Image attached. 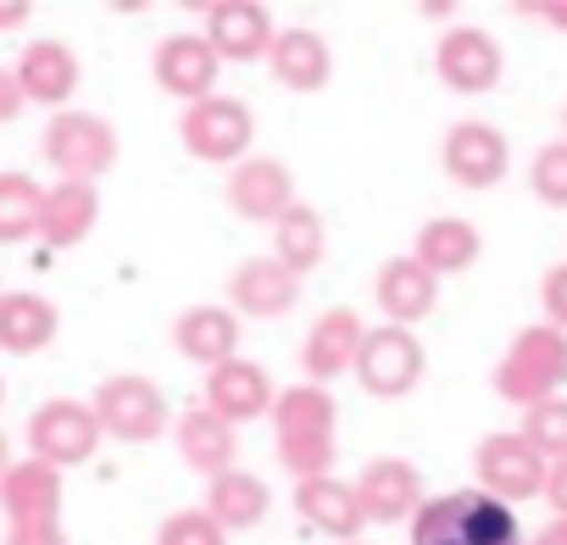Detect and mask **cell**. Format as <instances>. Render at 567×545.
Segmentation results:
<instances>
[{
  "mask_svg": "<svg viewBox=\"0 0 567 545\" xmlns=\"http://www.w3.org/2000/svg\"><path fill=\"white\" fill-rule=\"evenodd\" d=\"M272 440H278V462L290 467L296 484L329 479L334 462H340V401H334V390L307 384V379L278 390Z\"/></svg>",
  "mask_w": 567,
  "mask_h": 545,
  "instance_id": "cell-1",
  "label": "cell"
},
{
  "mask_svg": "<svg viewBox=\"0 0 567 545\" xmlns=\"http://www.w3.org/2000/svg\"><path fill=\"white\" fill-rule=\"evenodd\" d=\"M412 545H528L517 512L484 490H445L412 517Z\"/></svg>",
  "mask_w": 567,
  "mask_h": 545,
  "instance_id": "cell-2",
  "label": "cell"
},
{
  "mask_svg": "<svg viewBox=\"0 0 567 545\" xmlns=\"http://www.w3.org/2000/svg\"><path fill=\"white\" fill-rule=\"evenodd\" d=\"M495 395L512 407H539L567 395V335L550 323H528L512 335V346L495 362Z\"/></svg>",
  "mask_w": 567,
  "mask_h": 545,
  "instance_id": "cell-3",
  "label": "cell"
},
{
  "mask_svg": "<svg viewBox=\"0 0 567 545\" xmlns=\"http://www.w3.org/2000/svg\"><path fill=\"white\" fill-rule=\"evenodd\" d=\"M90 407L101 418V434H112L123 445H151V440H162L178 423L173 407H167V395H162V384L145 379V373H112V379H101L95 395H90Z\"/></svg>",
  "mask_w": 567,
  "mask_h": 545,
  "instance_id": "cell-4",
  "label": "cell"
},
{
  "mask_svg": "<svg viewBox=\"0 0 567 545\" xmlns=\"http://www.w3.org/2000/svg\"><path fill=\"white\" fill-rule=\"evenodd\" d=\"M40 151L45 162L56 167V178H79V184H95L117 167V128L101 117V112H56L40 134Z\"/></svg>",
  "mask_w": 567,
  "mask_h": 545,
  "instance_id": "cell-5",
  "label": "cell"
},
{
  "mask_svg": "<svg viewBox=\"0 0 567 545\" xmlns=\"http://www.w3.org/2000/svg\"><path fill=\"white\" fill-rule=\"evenodd\" d=\"M178 140L195 162H212V167H239L250 156V140H256V117L245 101L234 95H206L195 106H184L178 117Z\"/></svg>",
  "mask_w": 567,
  "mask_h": 545,
  "instance_id": "cell-6",
  "label": "cell"
},
{
  "mask_svg": "<svg viewBox=\"0 0 567 545\" xmlns=\"http://www.w3.org/2000/svg\"><path fill=\"white\" fill-rule=\"evenodd\" d=\"M473 473H478V490L517 506V501H545V479H550V462L517 434V429H495L473 445Z\"/></svg>",
  "mask_w": 567,
  "mask_h": 545,
  "instance_id": "cell-7",
  "label": "cell"
},
{
  "mask_svg": "<svg viewBox=\"0 0 567 545\" xmlns=\"http://www.w3.org/2000/svg\"><path fill=\"white\" fill-rule=\"evenodd\" d=\"M101 418L90 401H73V395H56L45 401L34 418H29V456L34 462H51L56 473L68 467H84L95 451H101Z\"/></svg>",
  "mask_w": 567,
  "mask_h": 545,
  "instance_id": "cell-8",
  "label": "cell"
},
{
  "mask_svg": "<svg viewBox=\"0 0 567 545\" xmlns=\"http://www.w3.org/2000/svg\"><path fill=\"white\" fill-rule=\"evenodd\" d=\"M440 167H445V178L462 184V189H495V184L512 173V145H506V134H501L495 123L462 117V123H451L445 140H440Z\"/></svg>",
  "mask_w": 567,
  "mask_h": 545,
  "instance_id": "cell-9",
  "label": "cell"
},
{
  "mask_svg": "<svg viewBox=\"0 0 567 545\" xmlns=\"http://www.w3.org/2000/svg\"><path fill=\"white\" fill-rule=\"evenodd\" d=\"M423 368H429L423 340H417L412 329L384 323V329H368V340H362V357H357V384H362L368 395L395 401V395H412V390L423 384Z\"/></svg>",
  "mask_w": 567,
  "mask_h": 545,
  "instance_id": "cell-10",
  "label": "cell"
},
{
  "mask_svg": "<svg viewBox=\"0 0 567 545\" xmlns=\"http://www.w3.org/2000/svg\"><path fill=\"white\" fill-rule=\"evenodd\" d=\"M434 73L445 90L456 95H489L506 73V56H501V40L489 29H473V23H456L440 34L434 45Z\"/></svg>",
  "mask_w": 567,
  "mask_h": 545,
  "instance_id": "cell-11",
  "label": "cell"
},
{
  "mask_svg": "<svg viewBox=\"0 0 567 545\" xmlns=\"http://www.w3.org/2000/svg\"><path fill=\"white\" fill-rule=\"evenodd\" d=\"M301 301V279L284 267L272 250L267 256H245L234 272H228V307L239 318H256V323H278L290 318Z\"/></svg>",
  "mask_w": 567,
  "mask_h": 545,
  "instance_id": "cell-12",
  "label": "cell"
},
{
  "mask_svg": "<svg viewBox=\"0 0 567 545\" xmlns=\"http://www.w3.org/2000/svg\"><path fill=\"white\" fill-rule=\"evenodd\" d=\"M217 73H223V56L212 51L206 34H167L151 56V79L162 95L195 106L206 95H217Z\"/></svg>",
  "mask_w": 567,
  "mask_h": 545,
  "instance_id": "cell-13",
  "label": "cell"
},
{
  "mask_svg": "<svg viewBox=\"0 0 567 545\" xmlns=\"http://www.w3.org/2000/svg\"><path fill=\"white\" fill-rule=\"evenodd\" d=\"M357 495H362L368 523H412V517L429 506L423 473H417V462H406V456H373V462L357 473Z\"/></svg>",
  "mask_w": 567,
  "mask_h": 545,
  "instance_id": "cell-14",
  "label": "cell"
},
{
  "mask_svg": "<svg viewBox=\"0 0 567 545\" xmlns=\"http://www.w3.org/2000/svg\"><path fill=\"white\" fill-rule=\"evenodd\" d=\"M301 195H296V173L290 162L278 156H245L239 167H228V206L245 217V223H278Z\"/></svg>",
  "mask_w": 567,
  "mask_h": 545,
  "instance_id": "cell-15",
  "label": "cell"
},
{
  "mask_svg": "<svg viewBox=\"0 0 567 545\" xmlns=\"http://www.w3.org/2000/svg\"><path fill=\"white\" fill-rule=\"evenodd\" d=\"M362 340H368V323L357 307H329L312 329H307V346H301V368H307V384H334L340 373H357V357H362Z\"/></svg>",
  "mask_w": 567,
  "mask_h": 545,
  "instance_id": "cell-16",
  "label": "cell"
},
{
  "mask_svg": "<svg viewBox=\"0 0 567 545\" xmlns=\"http://www.w3.org/2000/svg\"><path fill=\"white\" fill-rule=\"evenodd\" d=\"M200 407H212L223 423H250V418H272V407H278V390H272V379H267V368L261 362H245V357H234V362H223V368H212L206 373V390H200Z\"/></svg>",
  "mask_w": 567,
  "mask_h": 545,
  "instance_id": "cell-17",
  "label": "cell"
},
{
  "mask_svg": "<svg viewBox=\"0 0 567 545\" xmlns=\"http://www.w3.org/2000/svg\"><path fill=\"white\" fill-rule=\"evenodd\" d=\"M206 40L223 62H261L278 40L272 12L261 0H212L206 7Z\"/></svg>",
  "mask_w": 567,
  "mask_h": 545,
  "instance_id": "cell-18",
  "label": "cell"
},
{
  "mask_svg": "<svg viewBox=\"0 0 567 545\" xmlns=\"http://www.w3.org/2000/svg\"><path fill=\"white\" fill-rule=\"evenodd\" d=\"M0 517H7V528L62 523V473L51 462L18 456V467L0 479Z\"/></svg>",
  "mask_w": 567,
  "mask_h": 545,
  "instance_id": "cell-19",
  "label": "cell"
},
{
  "mask_svg": "<svg viewBox=\"0 0 567 545\" xmlns=\"http://www.w3.org/2000/svg\"><path fill=\"white\" fill-rule=\"evenodd\" d=\"M173 351L184 357V362H195V368H223V362H234L239 357V312L234 307H212V301H200V307H184L178 318H173Z\"/></svg>",
  "mask_w": 567,
  "mask_h": 545,
  "instance_id": "cell-20",
  "label": "cell"
},
{
  "mask_svg": "<svg viewBox=\"0 0 567 545\" xmlns=\"http://www.w3.org/2000/svg\"><path fill=\"white\" fill-rule=\"evenodd\" d=\"M373 301H379V312L395 329H417L434 312V301H440V279L417 256H390L379 267V279H373Z\"/></svg>",
  "mask_w": 567,
  "mask_h": 545,
  "instance_id": "cell-21",
  "label": "cell"
},
{
  "mask_svg": "<svg viewBox=\"0 0 567 545\" xmlns=\"http://www.w3.org/2000/svg\"><path fill=\"white\" fill-rule=\"evenodd\" d=\"M173 440H178V456L195 473H206V484L239 467V429L223 423L212 407H184L173 423Z\"/></svg>",
  "mask_w": 567,
  "mask_h": 545,
  "instance_id": "cell-22",
  "label": "cell"
},
{
  "mask_svg": "<svg viewBox=\"0 0 567 545\" xmlns=\"http://www.w3.org/2000/svg\"><path fill=\"white\" fill-rule=\"evenodd\" d=\"M296 512H301V523H312L318 534H329V539H340V545L362 539V528H368L357 479H334V473L296 484Z\"/></svg>",
  "mask_w": 567,
  "mask_h": 545,
  "instance_id": "cell-23",
  "label": "cell"
},
{
  "mask_svg": "<svg viewBox=\"0 0 567 545\" xmlns=\"http://www.w3.org/2000/svg\"><path fill=\"white\" fill-rule=\"evenodd\" d=\"M267 68L284 90H296V95H318L329 90L334 79V51L318 29H278L272 51H267Z\"/></svg>",
  "mask_w": 567,
  "mask_h": 545,
  "instance_id": "cell-24",
  "label": "cell"
},
{
  "mask_svg": "<svg viewBox=\"0 0 567 545\" xmlns=\"http://www.w3.org/2000/svg\"><path fill=\"white\" fill-rule=\"evenodd\" d=\"M79 56L62 45V40H34L23 45L18 56V84L34 106H51V112H68V101L79 95Z\"/></svg>",
  "mask_w": 567,
  "mask_h": 545,
  "instance_id": "cell-25",
  "label": "cell"
},
{
  "mask_svg": "<svg viewBox=\"0 0 567 545\" xmlns=\"http://www.w3.org/2000/svg\"><path fill=\"white\" fill-rule=\"evenodd\" d=\"M101 223V189L95 184H79V178H56L45 189V206H40V239L51 250H73L95 234Z\"/></svg>",
  "mask_w": 567,
  "mask_h": 545,
  "instance_id": "cell-26",
  "label": "cell"
},
{
  "mask_svg": "<svg viewBox=\"0 0 567 545\" xmlns=\"http://www.w3.org/2000/svg\"><path fill=\"white\" fill-rule=\"evenodd\" d=\"M62 312L40 290H7L0 296V351L7 357H34L56 340Z\"/></svg>",
  "mask_w": 567,
  "mask_h": 545,
  "instance_id": "cell-27",
  "label": "cell"
},
{
  "mask_svg": "<svg viewBox=\"0 0 567 545\" xmlns=\"http://www.w3.org/2000/svg\"><path fill=\"white\" fill-rule=\"evenodd\" d=\"M412 256L434 272V279H456V272H467V267L484 256V234H478L467 217H429V223L417 228Z\"/></svg>",
  "mask_w": 567,
  "mask_h": 545,
  "instance_id": "cell-28",
  "label": "cell"
},
{
  "mask_svg": "<svg viewBox=\"0 0 567 545\" xmlns=\"http://www.w3.org/2000/svg\"><path fill=\"white\" fill-rule=\"evenodd\" d=\"M272 256L296 272V279H307V272L329 256V228H323V212L318 206H307V200H296L290 212H284L278 223H272Z\"/></svg>",
  "mask_w": 567,
  "mask_h": 545,
  "instance_id": "cell-29",
  "label": "cell"
},
{
  "mask_svg": "<svg viewBox=\"0 0 567 545\" xmlns=\"http://www.w3.org/2000/svg\"><path fill=\"white\" fill-rule=\"evenodd\" d=\"M200 506L234 534V528H256V523L272 512V490H267L256 473L234 467V473H223V479L206 484V501H200Z\"/></svg>",
  "mask_w": 567,
  "mask_h": 545,
  "instance_id": "cell-30",
  "label": "cell"
},
{
  "mask_svg": "<svg viewBox=\"0 0 567 545\" xmlns=\"http://www.w3.org/2000/svg\"><path fill=\"white\" fill-rule=\"evenodd\" d=\"M40 206H45V189L29 178V173H0V245H23L40 234Z\"/></svg>",
  "mask_w": 567,
  "mask_h": 545,
  "instance_id": "cell-31",
  "label": "cell"
},
{
  "mask_svg": "<svg viewBox=\"0 0 567 545\" xmlns=\"http://www.w3.org/2000/svg\"><path fill=\"white\" fill-rule=\"evenodd\" d=\"M517 434H523L545 462H567V395L528 407V412H523V423H517Z\"/></svg>",
  "mask_w": 567,
  "mask_h": 545,
  "instance_id": "cell-32",
  "label": "cell"
},
{
  "mask_svg": "<svg viewBox=\"0 0 567 545\" xmlns=\"http://www.w3.org/2000/svg\"><path fill=\"white\" fill-rule=\"evenodd\" d=\"M156 545H228V528H223L206 506H184V512L162 517Z\"/></svg>",
  "mask_w": 567,
  "mask_h": 545,
  "instance_id": "cell-33",
  "label": "cell"
},
{
  "mask_svg": "<svg viewBox=\"0 0 567 545\" xmlns=\"http://www.w3.org/2000/svg\"><path fill=\"white\" fill-rule=\"evenodd\" d=\"M528 189H534L545 206H567V140H550V145L534 151Z\"/></svg>",
  "mask_w": 567,
  "mask_h": 545,
  "instance_id": "cell-34",
  "label": "cell"
},
{
  "mask_svg": "<svg viewBox=\"0 0 567 545\" xmlns=\"http://www.w3.org/2000/svg\"><path fill=\"white\" fill-rule=\"evenodd\" d=\"M539 301H545V323L567 335V261H556V267L545 272V290H539Z\"/></svg>",
  "mask_w": 567,
  "mask_h": 545,
  "instance_id": "cell-35",
  "label": "cell"
},
{
  "mask_svg": "<svg viewBox=\"0 0 567 545\" xmlns=\"http://www.w3.org/2000/svg\"><path fill=\"white\" fill-rule=\"evenodd\" d=\"M23 106H29V95H23V84H18V68H0V123L23 117Z\"/></svg>",
  "mask_w": 567,
  "mask_h": 545,
  "instance_id": "cell-36",
  "label": "cell"
},
{
  "mask_svg": "<svg viewBox=\"0 0 567 545\" xmlns=\"http://www.w3.org/2000/svg\"><path fill=\"white\" fill-rule=\"evenodd\" d=\"M517 12H523V18H539V23L556 29V34H567V0H523Z\"/></svg>",
  "mask_w": 567,
  "mask_h": 545,
  "instance_id": "cell-37",
  "label": "cell"
},
{
  "mask_svg": "<svg viewBox=\"0 0 567 545\" xmlns=\"http://www.w3.org/2000/svg\"><path fill=\"white\" fill-rule=\"evenodd\" d=\"M7 545H68L62 523H40V528H7Z\"/></svg>",
  "mask_w": 567,
  "mask_h": 545,
  "instance_id": "cell-38",
  "label": "cell"
},
{
  "mask_svg": "<svg viewBox=\"0 0 567 545\" xmlns=\"http://www.w3.org/2000/svg\"><path fill=\"white\" fill-rule=\"evenodd\" d=\"M545 501H550V517H567V462H550V479H545Z\"/></svg>",
  "mask_w": 567,
  "mask_h": 545,
  "instance_id": "cell-39",
  "label": "cell"
},
{
  "mask_svg": "<svg viewBox=\"0 0 567 545\" xmlns=\"http://www.w3.org/2000/svg\"><path fill=\"white\" fill-rule=\"evenodd\" d=\"M29 18H34V7H29V0H0V34H18Z\"/></svg>",
  "mask_w": 567,
  "mask_h": 545,
  "instance_id": "cell-40",
  "label": "cell"
},
{
  "mask_svg": "<svg viewBox=\"0 0 567 545\" xmlns=\"http://www.w3.org/2000/svg\"><path fill=\"white\" fill-rule=\"evenodd\" d=\"M528 545H567V517H550L539 534H528Z\"/></svg>",
  "mask_w": 567,
  "mask_h": 545,
  "instance_id": "cell-41",
  "label": "cell"
},
{
  "mask_svg": "<svg viewBox=\"0 0 567 545\" xmlns=\"http://www.w3.org/2000/svg\"><path fill=\"white\" fill-rule=\"evenodd\" d=\"M18 467V456H12V440H7V429H0V479H7Z\"/></svg>",
  "mask_w": 567,
  "mask_h": 545,
  "instance_id": "cell-42",
  "label": "cell"
},
{
  "mask_svg": "<svg viewBox=\"0 0 567 545\" xmlns=\"http://www.w3.org/2000/svg\"><path fill=\"white\" fill-rule=\"evenodd\" d=\"M456 7H451V0H423V18H451Z\"/></svg>",
  "mask_w": 567,
  "mask_h": 545,
  "instance_id": "cell-43",
  "label": "cell"
},
{
  "mask_svg": "<svg viewBox=\"0 0 567 545\" xmlns=\"http://www.w3.org/2000/svg\"><path fill=\"white\" fill-rule=\"evenodd\" d=\"M0 401H7V379H0Z\"/></svg>",
  "mask_w": 567,
  "mask_h": 545,
  "instance_id": "cell-44",
  "label": "cell"
},
{
  "mask_svg": "<svg viewBox=\"0 0 567 545\" xmlns=\"http://www.w3.org/2000/svg\"><path fill=\"white\" fill-rule=\"evenodd\" d=\"M561 128H567V106H561Z\"/></svg>",
  "mask_w": 567,
  "mask_h": 545,
  "instance_id": "cell-45",
  "label": "cell"
},
{
  "mask_svg": "<svg viewBox=\"0 0 567 545\" xmlns=\"http://www.w3.org/2000/svg\"><path fill=\"white\" fill-rule=\"evenodd\" d=\"M351 545H368V539H351Z\"/></svg>",
  "mask_w": 567,
  "mask_h": 545,
  "instance_id": "cell-46",
  "label": "cell"
},
{
  "mask_svg": "<svg viewBox=\"0 0 567 545\" xmlns=\"http://www.w3.org/2000/svg\"><path fill=\"white\" fill-rule=\"evenodd\" d=\"M0 296H7V290H0Z\"/></svg>",
  "mask_w": 567,
  "mask_h": 545,
  "instance_id": "cell-47",
  "label": "cell"
}]
</instances>
